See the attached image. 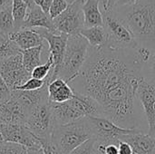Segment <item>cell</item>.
I'll return each mask as SVG.
<instances>
[{
  "instance_id": "obj_42",
  "label": "cell",
  "mask_w": 155,
  "mask_h": 154,
  "mask_svg": "<svg viewBox=\"0 0 155 154\" xmlns=\"http://www.w3.org/2000/svg\"><path fill=\"white\" fill-rule=\"evenodd\" d=\"M74 1H76V0H67V2H68V4L70 5V4H72L73 2H74Z\"/></svg>"
},
{
  "instance_id": "obj_12",
  "label": "cell",
  "mask_w": 155,
  "mask_h": 154,
  "mask_svg": "<svg viewBox=\"0 0 155 154\" xmlns=\"http://www.w3.org/2000/svg\"><path fill=\"white\" fill-rule=\"evenodd\" d=\"M136 96L143 108L149 125V135L155 138V84L143 77L138 84Z\"/></svg>"
},
{
  "instance_id": "obj_9",
  "label": "cell",
  "mask_w": 155,
  "mask_h": 154,
  "mask_svg": "<svg viewBox=\"0 0 155 154\" xmlns=\"http://www.w3.org/2000/svg\"><path fill=\"white\" fill-rule=\"evenodd\" d=\"M85 0H76L57 17L53 19L54 29L59 34L68 36L80 34L84 28V16L83 6Z\"/></svg>"
},
{
  "instance_id": "obj_23",
  "label": "cell",
  "mask_w": 155,
  "mask_h": 154,
  "mask_svg": "<svg viewBox=\"0 0 155 154\" xmlns=\"http://www.w3.org/2000/svg\"><path fill=\"white\" fill-rule=\"evenodd\" d=\"M12 8L15 20V31H18L23 27L27 11V5L23 0H13Z\"/></svg>"
},
{
  "instance_id": "obj_31",
  "label": "cell",
  "mask_w": 155,
  "mask_h": 154,
  "mask_svg": "<svg viewBox=\"0 0 155 154\" xmlns=\"http://www.w3.org/2000/svg\"><path fill=\"white\" fill-rule=\"evenodd\" d=\"M95 151L99 154H119L118 146L114 144L100 145L95 143Z\"/></svg>"
},
{
  "instance_id": "obj_24",
  "label": "cell",
  "mask_w": 155,
  "mask_h": 154,
  "mask_svg": "<svg viewBox=\"0 0 155 154\" xmlns=\"http://www.w3.org/2000/svg\"><path fill=\"white\" fill-rule=\"evenodd\" d=\"M20 52L21 50L9 39L8 36L0 34V61Z\"/></svg>"
},
{
  "instance_id": "obj_28",
  "label": "cell",
  "mask_w": 155,
  "mask_h": 154,
  "mask_svg": "<svg viewBox=\"0 0 155 154\" xmlns=\"http://www.w3.org/2000/svg\"><path fill=\"white\" fill-rule=\"evenodd\" d=\"M45 84H46L45 80H38V79H35V78L31 77L24 84L17 87L16 90H20V91H35V90L41 89L43 86H45Z\"/></svg>"
},
{
  "instance_id": "obj_29",
  "label": "cell",
  "mask_w": 155,
  "mask_h": 154,
  "mask_svg": "<svg viewBox=\"0 0 155 154\" xmlns=\"http://www.w3.org/2000/svg\"><path fill=\"white\" fill-rule=\"evenodd\" d=\"M95 140L92 138L74 149L70 154H93L95 152Z\"/></svg>"
},
{
  "instance_id": "obj_14",
  "label": "cell",
  "mask_w": 155,
  "mask_h": 154,
  "mask_svg": "<svg viewBox=\"0 0 155 154\" xmlns=\"http://www.w3.org/2000/svg\"><path fill=\"white\" fill-rule=\"evenodd\" d=\"M45 28L51 32L57 33L54 29L53 19L45 14L39 6L33 4L27 6V11L22 29Z\"/></svg>"
},
{
  "instance_id": "obj_19",
  "label": "cell",
  "mask_w": 155,
  "mask_h": 154,
  "mask_svg": "<svg viewBox=\"0 0 155 154\" xmlns=\"http://www.w3.org/2000/svg\"><path fill=\"white\" fill-rule=\"evenodd\" d=\"M84 27L103 26V13L100 7V0H85L84 6Z\"/></svg>"
},
{
  "instance_id": "obj_1",
  "label": "cell",
  "mask_w": 155,
  "mask_h": 154,
  "mask_svg": "<svg viewBox=\"0 0 155 154\" xmlns=\"http://www.w3.org/2000/svg\"><path fill=\"white\" fill-rule=\"evenodd\" d=\"M153 53L136 49L89 47L88 56L79 75L69 85L76 93L94 98L104 116L123 128H136L134 103L143 70Z\"/></svg>"
},
{
  "instance_id": "obj_7",
  "label": "cell",
  "mask_w": 155,
  "mask_h": 154,
  "mask_svg": "<svg viewBox=\"0 0 155 154\" xmlns=\"http://www.w3.org/2000/svg\"><path fill=\"white\" fill-rule=\"evenodd\" d=\"M25 124L39 140L41 144L50 143L54 128V115L50 102H44L35 107L28 113Z\"/></svg>"
},
{
  "instance_id": "obj_27",
  "label": "cell",
  "mask_w": 155,
  "mask_h": 154,
  "mask_svg": "<svg viewBox=\"0 0 155 154\" xmlns=\"http://www.w3.org/2000/svg\"><path fill=\"white\" fill-rule=\"evenodd\" d=\"M69 4L67 0H53L50 9H49V15L52 19H54L58 15H60L67 7Z\"/></svg>"
},
{
  "instance_id": "obj_30",
  "label": "cell",
  "mask_w": 155,
  "mask_h": 154,
  "mask_svg": "<svg viewBox=\"0 0 155 154\" xmlns=\"http://www.w3.org/2000/svg\"><path fill=\"white\" fill-rule=\"evenodd\" d=\"M12 91L8 88L5 82L0 76V105L6 103L11 98Z\"/></svg>"
},
{
  "instance_id": "obj_37",
  "label": "cell",
  "mask_w": 155,
  "mask_h": 154,
  "mask_svg": "<svg viewBox=\"0 0 155 154\" xmlns=\"http://www.w3.org/2000/svg\"><path fill=\"white\" fill-rule=\"evenodd\" d=\"M25 154H45L43 147L40 148H26Z\"/></svg>"
},
{
  "instance_id": "obj_34",
  "label": "cell",
  "mask_w": 155,
  "mask_h": 154,
  "mask_svg": "<svg viewBox=\"0 0 155 154\" xmlns=\"http://www.w3.org/2000/svg\"><path fill=\"white\" fill-rule=\"evenodd\" d=\"M119 154H134L132 147L125 142L120 141L118 144Z\"/></svg>"
},
{
  "instance_id": "obj_15",
  "label": "cell",
  "mask_w": 155,
  "mask_h": 154,
  "mask_svg": "<svg viewBox=\"0 0 155 154\" xmlns=\"http://www.w3.org/2000/svg\"><path fill=\"white\" fill-rule=\"evenodd\" d=\"M121 141L127 143L132 147L134 154H155V138L143 133L141 130L124 135Z\"/></svg>"
},
{
  "instance_id": "obj_3",
  "label": "cell",
  "mask_w": 155,
  "mask_h": 154,
  "mask_svg": "<svg viewBox=\"0 0 155 154\" xmlns=\"http://www.w3.org/2000/svg\"><path fill=\"white\" fill-rule=\"evenodd\" d=\"M51 103L54 127L65 125L86 117L104 116L101 105L94 98L74 92V96L62 103Z\"/></svg>"
},
{
  "instance_id": "obj_6",
  "label": "cell",
  "mask_w": 155,
  "mask_h": 154,
  "mask_svg": "<svg viewBox=\"0 0 155 154\" xmlns=\"http://www.w3.org/2000/svg\"><path fill=\"white\" fill-rule=\"evenodd\" d=\"M103 13V26L107 34V46L114 49H136L138 44L131 31L113 11Z\"/></svg>"
},
{
  "instance_id": "obj_40",
  "label": "cell",
  "mask_w": 155,
  "mask_h": 154,
  "mask_svg": "<svg viewBox=\"0 0 155 154\" xmlns=\"http://www.w3.org/2000/svg\"><path fill=\"white\" fill-rule=\"evenodd\" d=\"M23 1L27 5V6H28V5H33V4H34L33 0H23Z\"/></svg>"
},
{
  "instance_id": "obj_22",
  "label": "cell",
  "mask_w": 155,
  "mask_h": 154,
  "mask_svg": "<svg viewBox=\"0 0 155 154\" xmlns=\"http://www.w3.org/2000/svg\"><path fill=\"white\" fill-rule=\"evenodd\" d=\"M15 31V20L13 15V8L9 6L0 11V34L9 36Z\"/></svg>"
},
{
  "instance_id": "obj_21",
  "label": "cell",
  "mask_w": 155,
  "mask_h": 154,
  "mask_svg": "<svg viewBox=\"0 0 155 154\" xmlns=\"http://www.w3.org/2000/svg\"><path fill=\"white\" fill-rule=\"evenodd\" d=\"M43 48H44V44L37 46V47L21 51L22 57H23V64H24L25 70L29 74H31L35 67L42 64H41V54H42Z\"/></svg>"
},
{
  "instance_id": "obj_43",
  "label": "cell",
  "mask_w": 155,
  "mask_h": 154,
  "mask_svg": "<svg viewBox=\"0 0 155 154\" xmlns=\"http://www.w3.org/2000/svg\"><path fill=\"white\" fill-rule=\"evenodd\" d=\"M93 154H99V153H98V152H97L95 151V152H94V153H93Z\"/></svg>"
},
{
  "instance_id": "obj_8",
  "label": "cell",
  "mask_w": 155,
  "mask_h": 154,
  "mask_svg": "<svg viewBox=\"0 0 155 154\" xmlns=\"http://www.w3.org/2000/svg\"><path fill=\"white\" fill-rule=\"evenodd\" d=\"M86 118L93 133V138L95 140L96 144L100 145L114 144L118 146L124 135L132 134L139 131L137 128L128 129L120 127L105 116Z\"/></svg>"
},
{
  "instance_id": "obj_25",
  "label": "cell",
  "mask_w": 155,
  "mask_h": 154,
  "mask_svg": "<svg viewBox=\"0 0 155 154\" xmlns=\"http://www.w3.org/2000/svg\"><path fill=\"white\" fill-rule=\"evenodd\" d=\"M53 67H54L53 56L49 54L46 62L44 64H41L33 70V72L31 73V77L38 80H45L49 76L50 73L53 71Z\"/></svg>"
},
{
  "instance_id": "obj_32",
  "label": "cell",
  "mask_w": 155,
  "mask_h": 154,
  "mask_svg": "<svg viewBox=\"0 0 155 154\" xmlns=\"http://www.w3.org/2000/svg\"><path fill=\"white\" fill-rule=\"evenodd\" d=\"M119 1L120 0H100V7L102 12L114 9L118 5Z\"/></svg>"
},
{
  "instance_id": "obj_35",
  "label": "cell",
  "mask_w": 155,
  "mask_h": 154,
  "mask_svg": "<svg viewBox=\"0 0 155 154\" xmlns=\"http://www.w3.org/2000/svg\"><path fill=\"white\" fill-rule=\"evenodd\" d=\"M149 68H150V71H151V75H152V78L150 79L152 82H153L155 84V52L152 54L149 62L147 63Z\"/></svg>"
},
{
  "instance_id": "obj_44",
  "label": "cell",
  "mask_w": 155,
  "mask_h": 154,
  "mask_svg": "<svg viewBox=\"0 0 155 154\" xmlns=\"http://www.w3.org/2000/svg\"></svg>"
},
{
  "instance_id": "obj_39",
  "label": "cell",
  "mask_w": 155,
  "mask_h": 154,
  "mask_svg": "<svg viewBox=\"0 0 155 154\" xmlns=\"http://www.w3.org/2000/svg\"><path fill=\"white\" fill-rule=\"evenodd\" d=\"M137 0H120L118 5L116 6H120V5H133L136 2ZM115 6V7H116Z\"/></svg>"
},
{
  "instance_id": "obj_13",
  "label": "cell",
  "mask_w": 155,
  "mask_h": 154,
  "mask_svg": "<svg viewBox=\"0 0 155 154\" xmlns=\"http://www.w3.org/2000/svg\"><path fill=\"white\" fill-rule=\"evenodd\" d=\"M0 129L5 142L14 143L25 148L42 147L39 140L30 132L25 123H0Z\"/></svg>"
},
{
  "instance_id": "obj_33",
  "label": "cell",
  "mask_w": 155,
  "mask_h": 154,
  "mask_svg": "<svg viewBox=\"0 0 155 154\" xmlns=\"http://www.w3.org/2000/svg\"><path fill=\"white\" fill-rule=\"evenodd\" d=\"M34 4L39 6L45 14L49 15V9L53 0H33Z\"/></svg>"
},
{
  "instance_id": "obj_17",
  "label": "cell",
  "mask_w": 155,
  "mask_h": 154,
  "mask_svg": "<svg viewBox=\"0 0 155 154\" xmlns=\"http://www.w3.org/2000/svg\"><path fill=\"white\" fill-rule=\"evenodd\" d=\"M8 37L21 51L44 44V39L35 29H20L10 34Z\"/></svg>"
},
{
  "instance_id": "obj_38",
  "label": "cell",
  "mask_w": 155,
  "mask_h": 154,
  "mask_svg": "<svg viewBox=\"0 0 155 154\" xmlns=\"http://www.w3.org/2000/svg\"><path fill=\"white\" fill-rule=\"evenodd\" d=\"M13 4V0H0V11L12 6Z\"/></svg>"
},
{
  "instance_id": "obj_41",
  "label": "cell",
  "mask_w": 155,
  "mask_h": 154,
  "mask_svg": "<svg viewBox=\"0 0 155 154\" xmlns=\"http://www.w3.org/2000/svg\"><path fill=\"white\" fill-rule=\"evenodd\" d=\"M4 138H3V135H2V133H1V129H0V143H4Z\"/></svg>"
},
{
  "instance_id": "obj_5",
  "label": "cell",
  "mask_w": 155,
  "mask_h": 154,
  "mask_svg": "<svg viewBox=\"0 0 155 154\" xmlns=\"http://www.w3.org/2000/svg\"><path fill=\"white\" fill-rule=\"evenodd\" d=\"M89 44L81 34L68 36L64 59L57 78L70 84L80 74L88 56Z\"/></svg>"
},
{
  "instance_id": "obj_4",
  "label": "cell",
  "mask_w": 155,
  "mask_h": 154,
  "mask_svg": "<svg viewBox=\"0 0 155 154\" xmlns=\"http://www.w3.org/2000/svg\"><path fill=\"white\" fill-rule=\"evenodd\" d=\"M93 138L87 118L54 128L51 143L60 154H70L74 149Z\"/></svg>"
},
{
  "instance_id": "obj_11",
  "label": "cell",
  "mask_w": 155,
  "mask_h": 154,
  "mask_svg": "<svg viewBox=\"0 0 155 154\" xmlns=\"http://www.w3.org/2000/svg\"><path fill=\"white\" fill-rule=\"evenodd\" d=\"M35 29L41 35V37L47 42L49 46L48 49L49 54L53 56V60H54L53 71L50 73L49 76L45 79L47 84H49L50 82L57 78V74L64 59L68 35L64 34L54 33L45 28H35Z\"/></svg>"
},
{
  "instance_id": "obj_16",
  "label": "cell",
  "mask_w": 155,
  "mask_h": 154,
  "mask_svg": "<svg viewBox=\"0 0 155 154\" xmlns=\"http://www.w3.org/2000/svg\"><path fill=\"white\" fill-rule=\"evenodd\" d=\"M26 119L25 113L20 103L12 97L5 103L0 105V123H25Z\"/></svg>"
},
{
  "instance_id": "obj_36",
  "label": "cell",
  "mask_w": 155,
  "mask_h": 154,
  "mask_svg": "<svg viewBox=\"0 0 155 154\" xmlns=\"http://www.w3.org/2000/svg\"><path fill=\"white\" fill-rule=\"evenodd\" d=\"M42 147H43L44 153L45 154H60L57 152V150L53 146L51 142L42 144Z\"/></svg>"
},
{
  "instance_id": "obj_18",
  "label": "cell",
  "mask_w": 155,
  "mask_h": 154,
  "mask_svg": "<svg viewBox=\"0 0 155 154\" xmlns=\"http://www.w3.org/2000/svg\"><path fill=\"white\" fill-rule=\"evenodd\" d=\"M47 90L49 102L53 103H62L71 100L74 96V91L73 88L68 83L61 78H56L50 82Z\"/></svg>"
},
{
  "instance_id": "obj_10",
  "label": "cell",
  "mask_w": 155,
  "mask_h": 154,
  "mask_svg": "<svg viewBox=\"0 0 155 154\" xmlns=\"http://www.w3.org/2000/svg\"><path fill=\"white\" fill-rule=\"evenodd\" d=\"M0 76L11 91L24 84L31 78L24 64L21 52L0 61Z\"/></svg>"
},
{
  "instance_id": "obj_26",
  "label": "cell",
  "mask_w": 155,
  "mask_h": 154,
  "mask_svg": "<svg viewBox=\"0 0 155 154\" xmlns=\"http://www.w3.org/2000/svg\"><path fill=\"white\" fill-rule=\"evenodd\" d=\"M25 146L14 143L4 142L0 143V154H25Z\"/></svg>"
},
{
  "instance_id": "obj_2",
  "label": "cell",
  "mask_w": 155,
  "mask_h": 154,
  "mask_svg": "<svg viewBox=\"0 0 155 154\" xmlns=\"http://www.w3.org/2000/svg\"><path fill=\"white\" fill-rule=\"evenodd\" d=\"M110 11V10H109ZM111 11L134 36L138 46L155 52V0H137Z\"/></svg>"
},
{
  "instance_id": "obj_20",
  "label": "cell",
  "mask_w": 155,
  "mask_h": 154,
  "mask_svg": "<svg viewBox=\"0 0 155 154\" xmlns=\"http://www.w3.org/2000/svg\"><path fill=\"white\" fill-rule=\"evenodd\" d=\"M80 34L86 39L90 47L102 48L107 45V34L104 26L84 27Z\"/></svg>"
}]
</instances>
